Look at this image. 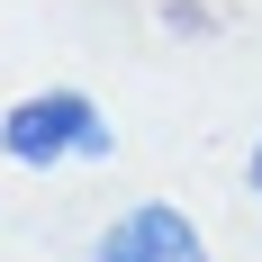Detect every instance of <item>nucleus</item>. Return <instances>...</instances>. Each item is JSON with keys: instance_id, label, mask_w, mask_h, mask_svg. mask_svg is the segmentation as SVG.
Returning <instances> with one entry per match:
<instances>
[{"instance_id": "f257e3e1", "label": "nucleus", "mask_w": 262, "mask_h": 262, "mask_svg": "<svg viewBox=\"0 0 262 262\" xmlns=\"http://www.w3.org/2000/svg\"><path fill=\"white\" fill-rule=\"evenodd\" d=\"M118 136H108L100 100H81V91H27V100H9V118H0V154L27 163V172H54V163H100Z\"/></svg>"}, {"instance_id": "f03ea898", "label": "nucleus", "mask_w": 262, "mask_h": 262, "mask_svg": "<svg viewBox=\"0 0 262 262\" xmlns=\"http://www.w3.org/2000/svg\"><path fill=\"white\" fill-rule=\"evenodd\" d=\"M91 262H208V244H199V226L172 199H136V208H118L100 226Z\"/></svg>"}, {"instance_id": "7ed1b4c3", "label": "nucleus", "mask_w": 262, "mask_h": 262, "mask_svg": "<svg viewBox=\"0 0 262 262\" xmlns=\"http://www.w3.org/2000/svg\"><path fill=\"white\" fill-rule=\"evenodd\" d=\"M244 181H253V199H262V145H253V163H244Z\"/></svg>"}]
</instances>
